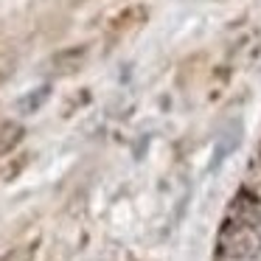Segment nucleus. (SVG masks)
<instances>
[{
	"label": "nucleus",
	"instance_id": "nucleus-1",
	"mask_svg": "<svg viewBox=\"0 0 261 261\" xmlns=\"http://www.w3.org/2000/svg\"><path fill=\"white\" fill-rule=\"evenodd\" d=\"M0 261H34V247H31V244L17 247V250H12V253H6Z\"/></svg>",
	"mask_w": 261,
	"mask_h": 261
}]
</instances>
